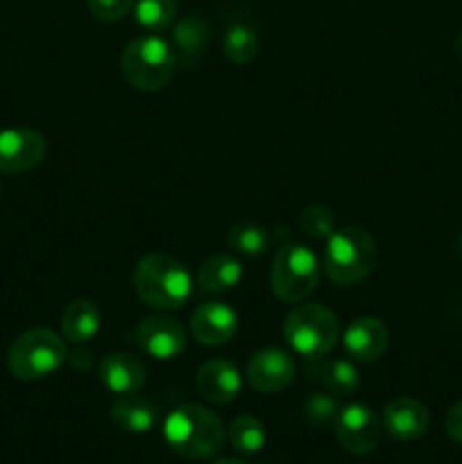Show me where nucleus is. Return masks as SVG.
<instances>
[{
	"mask_svg": "<svg viewBox=\"0 0 462 464\" xmlns=\"http://www.w3.org/2000/svg\"><path fill=\"white\" fill-rule=\"evenodd\" d=\"M168 447L188 460H208L225 447L226 430L220 417L199 403L175 408L163 421Z\"/></svg>",
	"mask_w": 462,
	"mask_h": 464,
	"instance_id": "f257e3e1",
	"label": "nucleus"
},
{
	"mask_svg": "<svg viewBox=\"0 0 462 464\" xmlns=\"http://www.w3.org/2000/svg\"><path fill=\"white\" fill-rule=\"evenodd\" d=\"M134 290L154 311H177L193 293V279L184 263L168 254H148L136 263Z\"/></svg>",
	"mask_w": 462,
	"mask_h": 464,
	"instance_id": "f03ea898",
	"label": "nucleus"
},
{
	"mask_svg": "<svg viewBox=\"0 0 462 464\" xmlns=\"http://www.w3.org/2000/svg\"><path fill=\"white\" fill-rule=\"evenodd\" d=\"M376 243L358 227H342L326 238L322 267L335 285H356L371 275L376 266Z\"/></svg>",
	"mask_w": 462,
	"mask_h": 464,
	"instance_id": "7ed1b4c3",
	"label": "nucleus"
},
{
	"mask_svg": "<svg viewBox=\"0 0 462 464\" xmlns=\"http://www.w3.org/2000/svg\"><path fill=\"white\" fill-rule=\"evenodd\" d=\"M175 71V53L159 34L136 36L120 54L122 77L139 91H161L172 80Z\"/></svg>",
	"mask_w": 462,
	"mask_h": 464,
	"instance_id": "20e7f679",
	"label": "nucleus"
},
{
	"mask_svg": "<svg viewBox=\"0 0 462 464\" xmlns=\"http://www.w3.org/2000/svg\"><path fill=\"white\" fill-rule=\"evenodd\" d=\"M284 338L294 353L308 361H320L338 344V317L320 304L294 306L284 320Z\"/></svg>",
	"mask_w": 462,
	"mask_h": 464,
	"instance_id": "39448f33",
	"label": "nucleus"
},
{
	"mask_svg": "<svg viewBox=\"0 0 462 464\" xmlns=\"http://www.w3.org/2000/svg\"><path fill=\"white\" fill-rule=\"evenodd\" d=\"M66 361V340L43 326L18 335L7 352V367L18 381L48 379Z\"/></svg>",
	"mask_w": 462,
	"mask_h": 464,
	"instance_id": "423d86ee",
	"label": "nucleus"
},
{
	"mask_svg": "<svg viewBox=\"0 0 462 464\" xmlns=\"http://www.w3.org/2000/svg\"><path fill=\"white\" fill-rule=\"evenodd\" d=\"M320 281V261L315 252L303 245H284L274 254L270 267V285L276 299L299 304L315 290Z\"/></svg>",
	"mask_w": 462,
	"mask_h": 464,
	"instance_id": "0eeeda50",
	"label": "nucleus"
},
{
	"mask_svg": "<svg viewBox=\"0 0 462 464\" xmlns=\"http://www.w3.org/2000/svg\"><path fill=\"white\" fill-rule=\"evenodd\" d=\"M335 440L351 456H367L380 442V420L365 403H351L333 420Z\"/></svg>",
	"mask_w": 462,
	"mask_h": 464,
	"instance_id": "6e6552de",
	"label": "nucleus"
},
{
	"mask_svg": "<svg viewBox=\"0 0 462 464\" xmlns=\"http://www.w3.org/2000/svg\"><path fill=\"white\" fill-rule=\"evenodd\" d=\"M134 343L145 356L154 361H175L186 352V331L177 320L166 315L145 317L136 324Z\"/></svg>",
	"mask_w": 462,
	"mask_h": 464,
	"instance_id": "1a4fd4ad",
	"label": "nucleus"
},
{
	"mask_svg": "<svg viewBox=\"0 0 462 464\" xmlns=\"http://www.w3.org/2000/svg\"><path fill=\"white\" fill-rule=\"evenodd\" d=\"M45 139L32 127H9L0 131V172L21 175L41 163Z\"/></svg>",
	"mask_w": 462,
	"mask_h": 464,
	"instance_id": "9d476101",
	"label": "nucleus"
},
{
	"mask_svg": "<svg viewBox=\"0 0 462 464\" xmlns=\"http://www.w3.org/2000/svg\"><path fill=\"white\" fill-rule=\"evenodd\" d=\"M297 374L293 356L279 347L258 349L247 362V381L256 392L274 394L288 388Z\"/></svg>",
	"mask_w": 462,
	"mask_h": 464,
	"instance_id": "9b49d317",
	"label": "nucleus"
},
{
	"mask_svg": "<svg viewBox=\"0 0 462 464\" xmlns=\"http://www.w3.org/2000/svg\"><path fill=\"white\" fill-rule=\"evenodd\" d=\"M238 329V315L225 302H204L190 315V334L204 347H222Z\"/></svg>",
	"mask_w": 462,
	"mask_h": 464,
	"instance_id": "f8f14e48",
	"label": "nucleus"
},
{
	"mask_svg": "<svg viewBox=\"0 0 462 464\" xmlns=\"http://www.w3.org/2000/svg\"><path fill=\"white\" fill-rule=\"evenodd\" d=\"M195 385H197V392L207 401L226 406L240 394L243 379H240V372L234 362L225 361V358H213V361H207L199 367L197 376H195Z\"/></svg>",
	"mask_w": 462,
	"mask_h": 464,
	"instance_id": "ddd939ff",
	"label": "nucleus"
},
{
	"mask_svg": "<svg viewBox=\"0 0 462 464\" xmlns=\"http://www.w3.org/2000/svg\"><path fill=\"white\" fill-rule=\"evenodd\" d=\"M98 379L109 392L118 397L136 394L145 385V365L134 353L113 352L100 361Z\"/></svg>",
	"mask_w": 462,
	"mask_h": 464,
	"instance_id": "4468645a",
	"label": "nucleus"
},
{
	"mask_svg": "<svg viewBox=\"0 0 462 464\" xmlns=\"http://www.w3.org/2000/svg\"><path fill=\"white\" fill-rule=\"evenodd\" d=\"M342 344L353 361L374 362L388 349L390 331L379 317H358L344 331Z\"/></svg>",
	"mask_w": 462,
	"mask_h": 464,
	"instance_id": "2eb2a0df",
	"label": "nucleus"
},
{
	"mask_svg": "<svg viewBox=\"0 0 462 464\" xmlns=\"http://www.w3.org/2000/svg\"><path fill=\"white\" fill-rule=\"evenodd\" d=\"M380 424L385 426V430L394 440L412 442V440H419L428 430L430 415L424 403H419L417 399L399 397L385 406Z\"/></svg>",
	"mask_w": 462,
	"mask_h": 464,
	"instance_id": "dca6fc26",
	"label": "nucleus"
},
{
	"mask_svg": "<svg viewBox=\"0 0 462 464\" xmlns=\"http://www.w3.org/2000/svg\"><path fill=\"white\" fill-rule=\"evenodd\" d=\"M208 44V25L204 18L188 14V16L179 18L172 27L170 48L175 53L177 66L184 71H193L202 59L204 48Z\"/></svg>",
	"mask_w": 462,
	"mask_h": 464,
	"instance_id": "f3484780",
	"label": "nucleus"
},
{
	"mask_svg": "<svg viewBox=\"0 0 462 464\" xmlns=\"http://www.w3.org/2000/svg\"><path fill=\"white\" fill-rule=\"evenodd\" d=\"M111 420L118 429L127 433H148L157 426L159 411L149 399L139 394L118 397L111 406Z\"/></svg>",
	"mask_w": 462,
	"mask_h": 464,
	"instance_id": "a211bd4d",
	"label": "nucleus"
},
{
	"mask_svg": "<svg viewBox=\"0 0 462 464\" xmlns=\"http://www.w3.org/2000/svg\"><path fill=\"white\" fill-rule=\"evenodd\" d=\"M62 338L72 344H86L100 331V308L91 299H75L62 313Z\"/></svg>",
	"mask_w": 462,
	"mask_h": 464,
	"instance_id": "6ab92c4d",
	"label": "nucleus"
},
{
	"mask_svg": "<svg viewBox=\"0 0 462 464\" xmlns=\"http://www.w3.org/2000/svg\"><path fill=\"white\" fill-rule=\"evenodd\" d=\"M243 279V266L231 254H213L199 266L197 285L204 293H226Z\"/></svg>",
	"mask_w": 462,
	"mask_h": 464,
	"instance_id": "aec40b11",
	"label": "nucleus"
},
{
	"mask_svg": "<svg viewBox=\"0 0 462 464\" xmlns=\"http://www.w3.org/2000/svg\"><path fill=\"white\" fill-rule=\"evenodd\" d=\"M317 367L313 374L320 379L324 390L333 397H351L358 388H361V374H358L356 365L347 358H320L315 361Z\"/></svg>",
	"mask_w": 462,
	"mask_h": 464,
	"instance_id": "412c9836",
	"label": "nucleus"
},
{
	"mask_svg": "<svg viewBox=\"0 0 462 464\" xmlns=\"http://www.w3.org/2000/svg\"><path fill=\"white\" fill-rule=\"evenodd\" d=\"M226 245L240 256H263L270 249L272 236L256 222H238L226 234Z\"/></svg>",
	"mask_w": 462,
	"mask_h": 464,
	"instance_id": "4be33fe9",
	"label": "nucleus"
},
{
	"mask_svg": "<svg viewBox=\"0 0 462 464\" xmlns=\"http://www.w3.org/2000/svg\"><path fill=\"white\" fill-rule=\"evenodd\" d=\"M229 442L243 456H254L265 447V429L252 415H238L229 426Z\"/></svg>",
	"mask_w": 462,
	"mask_h": 464,
	"instance_id": "5701e85b",
	"label": "nucleus"
},
{
	"mask_svg": "<svg viewBox=\"0 0 462 464\" xmlns=\"http://www.w3.org/2000/svg\"><path fill=\"white\" fill-rule=\"evenodd\" d=\"M134 18L148 32H161L175 23L177 0H134Z\"/></svg>",
	"mask_w": 462,
	"mask_h": 464,
	"instance_id": "b1692460",
	"label": "nucleus"
},
{
	"mask_svg": "<svg viewBox=\"0 0 462 464\" xmlns=\"http://www.w3.org/2000/svg\"><path fill=\"white\" fill-rule=\"evenodd\" d=\"M225 57L236 66H245L258 54V36L249 25H231L222 39Z\"/></svg>",
	"mask_w": 462,
	"mask_h": 464,
	"instance_id": "393cba45",
	"label": "nucleus"
},
{
	"mask_svg": "<svg viewBox=\"0 0 462 464\" xmlns=\"http://www.w3.org/2000/svg\"><path fill=\"white\" fill-rule=\"evenodd\" d=\"M299 227L311 238H329L335 231V216L331 213V208L322 207V204H311L299 216Z\"/></svg>",
	"mask_w": 462,
	"mask_h": 464,
	"instance_id": "a878e982",
	"label": "nucleus"
},
{
	"mask_svg": "<svg viewBox=\"0 0 462 464\" xmlns=\"http://www.w3.org/2000/svg\"><path fill=\"white\" fill-rule=\"evenodd\" d=\"M302 412L311 426H326L338 415V401H335L333 394L313 392L303 401Z\"/></svg>",
	"mask_w": 462,
	"mask_h": 464,
	"instance_id": "bb28decb",
	"label": "nucleus"
},
{
	"mask_svg": "<svg viewBox=\"0 0 462 464\" xmlns=\"http://www.w3.org/2000/svg\"><path fill=\"white\" fill-rule=\"evenodd\" d=\"M86 7L98 21L116 23L130 14V9L134 7V0H86Z\"/></svg>",
	"mask_w": 462,
	"mask_h": 464,
	"instance_id": "cd10ccee",
	"label": "nucleus"
},
{
	"mask_svg": "<svg viewBox=\"0 0 462 464\" xmlns=\"http://www.w3.org/2000/svg\"><path fill=\"white\" fill-rule=\"evenodd\" d=\"M447 433L453 442L462 444V399L447 412Z\"/></svg>",
	"mask_w": 462,
	"mask_h": 464,
	"instance_id": "c85d7f7f",
	"label": "nucleus"
},
{
	"mask_svg": "<svg viewBox=\"0 0 462 464\" xmlns=\"http://www.w3.org/2000/svg\"><path fill=\"white\" fill-rule=\"evenodd\" d=\"M66 362H71L75 370H86L91 365V352H86V349H82V344H77V349L68 352Z\"/></svg>",
	"mask_w": 462,
	"mask_h": 464,
	"instance_id": "c756f323",
	"label": "nucleus"
},
{
	"mask_svg": "<svg viewBox=\"0 0 462 464\" xmlns=\"http://www.w3.org/2000/svg\"><path fill=\"white\" fill-rule=\"evenodd\" d=\"M213 464H245V462L238 460V458H222V460H217Z\"/></svg>",
	"mask_w": 462,
	"mask_h": 464,
	"instance_id": "7c9ffc66",
	"label": "nucleus"
},
{
	"mask_svg": "<svg viewBox=\"0 0 462 464\" xmlns=\"http://www.w3.org/2000/svg\"><path fill=\"white\" fill-rule=\"evenodd\" d=\"M456 53L462 57V32H460V34H457V39H456Z\"/></svg>",
	"mask_w": 462,
	"mask_h": 464,
	"instance_id": "2f4dec72",
	"label": "nucleus"
},
{
	"mask_svg": "<svg viewBox=\"0 0 462 464\" xmlns=\"http://www.w3.org/2000/svg\"><path fill=\"white\" fill-rule=\"evenodd\" d=\"M460 252H462V236H460Z\"/></svg>",
	"mask_w": 462,
	"mask_h": 464,
	"instance_id": "473e14b6",
	"label": "nucleus"
}]
</instances>
